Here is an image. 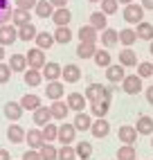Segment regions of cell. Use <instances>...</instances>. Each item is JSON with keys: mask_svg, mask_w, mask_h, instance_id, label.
Instances as JSON below:
<instances>
[{"mask_svg": "<svg viewBox=\"0 0 153 160\" xmlns=\"http://www.w3.org/2000/svg\"><path fill=\"white\" fill-rule=\"evenodd\" d=\"M65 102H68L70 111H74V113H79V111H86V104H88L86 95H81V92H70Z\"/></svg>", "mask_w": 153, "mask_h": 160, "instance_id": "obj_14", "label": "cell"}, {"mask_svg": "<svg viewBox=\"0 0 153 160\" xmlns=\"http://www.w3.org/2000/svg\"><path fill=\"white\" fill-rule=\"evenodd\" d=\"M151 149H153V138H151Z\"/></svg>", "mask_w": 153, "mask_h": 160, "instance_id": "obj_58", "label": "cell"}, {"mask_svg": "<svg viewBox=\"0 0 153 160\" xmlns=\"http://www.w3.org/2000/svg\"><path fill=\"white\" fill-rule=\"evenodd\" d=\"M119 5H131V2H135V0H117Z\"/></svg>", "mask_w": 153, "mask_h": 160, "instance_id": "obj_54", "label": "cell"}, {"mask_svg": "<svg viewBox=\"0 0 153 160\" xmlns=\"http://www.w3.org/2000/svg\"><path fill=\"white\" fill-rule=\"evenodd\" d=\"M54 43H57V41H54V34H50V32H38L36 38H34V45L41 48V50H45V52H47Z\"/></svg>", "mask_w": 153, "mask_h": 160, "instance_id": "obj_27", "label": "cell"}, {"mask_svg": "<svg viewBox=\"0 0 153 160\" xmlns=\"http://www.w3.org/2000/svg\"><path fill=\"white\" fill-rule=\"evenodd\" d=\"M88 2H101V0H88Z\"/></svg>", "mask_w": 153, "mask_h": 160, "instance_id": "obj_57", "label": "cell"}, {"mask_svg": "<svg viewBox=\"0 0 153 160\" xmlns=\"http://www.w3.org/2000/svg\"><path fill=\"white\" fill-rule=\"evenodd\" d=\"M149 52H151V57H153V41H151V45H149Z\"/></svg>", "mask_w": 153, "mask_h": 160, "instance_id": "obj_56", "label": "cell"}, {"mask_svg": "<svg viewBox=\"0 0 153 160\" xmlns=\"http://www.w3.org/2000/svg\"><path fill=\"white\" fill-rule=\"evenodd\" d=\"M59 160H79V158H76L74 147H70V144H61V149H59Z\"/></svg>", "mask_w": 153, "mask_h": 160, "instance_id": "obj_44", "label": "cell"}, {"mask_svg": "<svg viewBox=\"0 0 153 160\" xmlns=\"http://www.w3.org/2000/svg\"><path fill=\"white\" fill-rule=\"evenodd\" d=\"M54 7L50 0H36V7H34V14L38 16V18H52V14H54Z\"/></svg>", "mask_w": 153, "mask_h": 160, "instance_id": "obj_25", "label": "cell"}, {"mask_svg": "<svg viewBox=\"0 0 153 160\" xmlns=\"http://www.w3.org/2000/svg\"><path fill=\"white\" fill-rule=\"evenodd\" d=\"M135 34H137V38L140 41H153V25L151 23H146V20H142V23H137L135 25Z\"/></svg>", "mask_w": 153, "mask_h": 160, "instance_id": "obj_31", "label": "cell"}, {"mask_svg": "<svg viewBox=\"0 0 153 160\" xmlns=\"http://www.w3.org/2000/svg\"><path fill=\"white\" fill-rule=\"evenodd\" d=\"M61 66H59V63L57 61H47L45 63V68H43L41 72H43V79H45V81H57V79H61Z\"/></svg>", "mask_w": 153, "mask_h": 160, "instance_id": "obj_13", "label": "cell"}, {"mask_svg": "<svg viewBox=\"0 0 153 160\" xmlns=\"http://www.w3.org/2000/svg\"><path fill=\"white\" fill-rule=\"evenodd\" d=\"M137 77H142V79H149V77H153V63L140 61V63H137Z\"/></svg>", "mask_w": 153, "mask_h": 160, "instance_id": "obj_45", "label": "cell"}, {"mask_svg": "<svg viewBox=\"0 0 153 160\" xmlns=\"http://www.w3.org/2000/svg\"><path fill=\"white\" fill-rule=\"evenodd\" d=\"M61 77H63V83H76L81 81V68L76 63H68V66H63Z\"/></svg>", "mask_w": 153, "mask_h": 160, "instance_id": "obj_8", "label": "cell"}, {"mask_svg": "<svg viewBox=\"0 0 153 160\" xmlns=\"http://www.w3.org/2000/svg\"><path fill=\"white\" fill-rule=\"evenodd\" d=\"M54 41H57L59 45H68L72 41V29L65 25V27H57L54 29Z\"/></svg>", "mask_w": 153, "mask_h": 160, "instance_id": "obj_35", "label": "cell"}, {"mask_svg": "<svg viewBox=\"0 0 153 160\" xmlns=\"http://www.w3.org/2000/svg\"><path fill=\"white\" fill-rule=\"evenodd\" d=\"M9 77H12V68H9V63L0 61V83H7Z\"/></svg>", "mask_w": 153, "mask_h": 160, "instance_id": "obj_47", "label": "cell"}, {"mask_svg": "<svg viewBox=\"0 0 153 160\" xmlns=\"http://www.w3.org/2000/svg\"><path fill=\"white\" fill-rule=\"evenodd\" d=\"M142 7H144L146 9V12H153V0H142V2H140Z\"/></svg>", "mask_w": 153, "mask_h": 160, "instance_id": "obj_51", "label": "cell"}, {"mask_svg": "<svg viewBox=\"0 0 153 160\" xmlns=\"http://www.w3.org/2000/svg\"><path fill=\"white\" fill-rule=\"evenodd\" d=\"M126 77V72H124V66L122 63H111V66L106 68V81H111L113 86H117V81L122 83Z\"/></svg>", "mask_w": 153, "mask_h": 160, "instance_id": "obj_5", "label": "cell"}, {"mask_svg": "<svg viewBox=\"0 0 153 160\" xmlns=\"http://www.w3.org/2000/svg\"><path fill=\"white\" fill-rule=\"evenodd\" d=\"M144 12H146V9L142 7V5L131 2V5H124L122 16H124V20H126L128 25H137V23H142V20H144Z\"/></svg>", "mask_w": 153, "mask_h": 160, "instance_id": "obj_1", "label": "cell"}, {"mask_svg": "<svg viewBox=\"0 0 153 160\" xmlns=\"http://www.w3.org/2000/svg\"><path fill=\"white\" fill-rule=\"evenodd\" d=\"M135 144H122L117 149V160H135Z\"/></svg>", "mask_w": 153, "mask_h": 160, "instance_id": "obj_42", "label": "cell"}, {"mask_svg": "<svg viewBox=\"0 0 153 160\" xmlns=\"http://www.w3.org/2000/svg\"><path fill=\"white\" fill-rule=\"evenodd\" d=\"M5 59V45H0V61Z\"/></svg>", "mask_w": 153, "mask_h": 160, "instance_id": "obj_55", "label": "cell"}, {"mask_svg": "<svg viewBox=\"0 0 153 160\" xmlns=\"http://www.w3.org/2000/svg\"><path fill=\"white\" fill-rule=\"evenodd\" d=\"M41 133H43V140H45V142H54L59 138V126L54 122H50V124H45L41 129Z\"/></svg>", "mask_w": 153, "mask_h": 160, "instance_id": "obj_41", "label": "cell"}, {"mask_svg": "<svg viewBox=\"0 0 153 160\" xmlns=\"http://www.w3.org/2000/svg\"><path fill=\"white\" fill-rule=\"evenodd\" d=\"M25 129L20 124H12V126H7V140L9 142H14V144H20V142H25Z\"/></svg>", "mask_w": 153, "mask_h": 160, "instance_id": "obj_21", "label": "cell"}, {"mask_svg": "<svg viewBox=\"0 0 153 160\" xmlns=\"http://www.w3.org/2000/svg\"><path fill=\"white\" fill-rule=\"evenodd\" d=\"M27 68H36V70H43L45 68V50H41V48H32L27 50Z\"/></svg>", "mask_w": 153, "mask_h": 160, "instance_id": "obj_2", "label": "cell"}, {"mask_svg": "<svg viewBox=\"0 0 153 160\" xmlns=\"http://www.w3.org/2000/svg\"><path fill=\"white\" fill-rule=\"evenodd\" d=\"M38 153L43 160H59V149H54L50 142H45L41 149H38Z\"/></svg>", "mask_w": 153, "mask_h": 160, "instance_id": "obj_43", "label": "cell"}, {"mask_svg": "<svg viewBox=\"0 0 153 160\" xmlns=\"http://www.w3.org/2000/svg\"><path fill=\"white\" fill-rule=\"evenodd\" d=\"M23 79H25L27 86L36 88V86H41V81H43V72L36 70V68H27V70L23 72Z\"/></svg>", "mask_w": 153, "mask_h": 160, "instance_id": "obj_28", "label": "cell"}, {"mask_svg": "<svg viewBox=\"0 0 153 160\" xmlns=\"http://www.w3.org/2000/svg\"><path fill=\"white\" fill-rule=\"evenodd\" d=\"M92 61H95V66H99V68H108V66H111V52H108L106 48L97 50L95 57H92Z\"/></svg>", "mask_w": 153, "mask_h": 160, "instance_id": "obj_40", "label": "cell"}, {"mask_svg": "<svg viewBox=\"0 0 153 160\" xmlns=\"http://www.w3.org/2000/svg\"><path fill=\"white\" fill-rule=\"evenodd\" d=\"M142 77H137V74H126L124 77V81H122V90L126 92V95H137V92H142Z\"/></svg>", "mask_w": 153, "mask_h": 160, "instance_id": "obj_3", "label": "cell"}, {"mask_svg": "<svg viewBox=\"0 0 153 160\" xmlns=\"http://www.w3.org/2000/svg\"><path fill=\"white\" fill-rule=\"evenodd\" d=\"M135 131H137L140 135H151V133H153V117L140 115L137 120H135Z\"/></svg>", "mask_w": 153, "mask_h": 160, "instance_id": "obj_19", "label": "cell"}, {"mask_svg": "<svg viewBox=\"0 0 153 160\" xmlns=\"http://www.w3.org/2000/svg\"><path fill=\"white\" fill-rule=\"evenodd\" d=\"M135 41H137V34H135V29H133V27H124V29H119V45L131 48V45H135Z\"/></svg>", "mask_w": 153, "mask_h": 160, "instance_id": "obj_33", "label": "cell"}, {"mask_svg": "<svg viewBox=\"0 0 153 160\" xmlns=\"http://www.w3.org/2000/svg\"><path fill=\"white\" fill-rule=\"evenodd\" d=\"M90 25H92L97 32H99V29H106V27H108V16L101 12V9H99V12H92V14H90Z\"/></svg>", "mask_w": 153, "mask_h": 160, "instance_id": "obj_37", "label": "cell"}, {"mask_svg": "<svg viewBox=\"0 0 153 160\" xmlns=\"http://www.w3.org/2000/svg\"><path fill=\"white\" fill-rule=\"evenodd\" d=\"M50 2L57 7V9H59V7H68V0H50Z\"/></svg>", "mask_w": 153, "mask_h": 160, "instance_id": "obj_52", "label": "cell"}, {"mask_svg": "<svg viewBox=\"0 0 153 160\" xmlns=\"http://www.w3.org/2000/svg\"><path fill=\"white\" fill-rule=\"evenodd\" d=\"M0 160H12V153L7 149H0Z\"/></svg>", "mask_w": 153, "mask_h": 160, "instance_id": "obj_53", "label": "cell"}, {"mask_svg": "<svg viewBox=\"0 0 153 160\" xmlns=\"http://www.w3.org/2000/svg\"><path fill=\"white\" fill-rule=\"evenodd\" d=\"M97 50H99L97 43H79L76 45V57L79 59H92Z\"/></svg>", "mask_w": 153, "mask_h": 160, "instance_id": "obj_36", "label": "cell"}, {"mask_svg": "<svg viewBox=\"0 0 153 160\" xmlns=\"http://www.w3.org/2000/svg\"><path fill=\"white\" fill-rule=\"evenodd\" d=\"M108 111H111V102H108V99H99V102L90 104V115L92 117H106Z\"/></svg>", "mask_w": 153, "mask_h": 160, "instance_id": "obj_30", "label": "cell"}, {"mask_svg": "<svg viewBox=\"0 0 153 160\" xmlns=\"http://www.w3.org/2000/svg\"><path fill=\"white\" fill-rule=\"evenodd\" d=\"M104 90H106V86L104 83H90L88 88H86V99H88V104H92V102H99V99H104Z\"/></svg>", "mask_w": 153, "mask_h": 160, "instance_id": "obj_18", "label": "cell"}, {"mask_svg": "<svg viewBox=\"0 0 153 160\" xmlns=\"http://www.w3.org/2000/svg\"><path fill=\"white\" fill-rule=\"evenodd\" d=\"M50 111H52V117H54V120L63 122L65 117H68V113H70V106H68V102H63V99H54L52 106H50Z\"/></svg>", "mask_w": 153, "mask_h": 160, "instance_id": "obj_10", "label": "cell"}, {"mask_svg": "<svg viewBox=\"0 0 153 160\" xmlns=\"http://www.w3.org/2000/svg\"><path fill=\"white\" fill-rule=\"evenodd\" d=\"M45 97L47 99H63V81H47V86H45Z\"/></svg>", "mask_w": 153, "mask_h": 160, "instance_id": "obj_20", "label": "cell"}, {"mask_svg": "<svg viewBox=\"0 0 153 160\" xmlns=\"http://www.w3.org/2000/svg\"><path fill=\"white\" fill-rule=\"evenodd\" d=\"M79 43H97V29L88 23V25H83L79 27Z\"/></svg>", "mask_w": 153, "mask_h": 160, "instance_id": "obj_26", "label": "cell"}, {"mask_svg": "<svg viewBox=\"0 0 153 160\" xmlns=\"http://www.w3.org/2000/svg\"><path fill=\"white\" fill-rule=\"evenodd\" d=\"M20 160H43V158H41V153H38V149H27Z\"/></svg>", "mask_w": 153, "mask_h": 160, "instance_id": "obj_48", "label": "cell"}, {"mask_svg": "<svg viewBox=\"0 0 153 160\" xmlns=\"http://www.w3.org/2000/svg\"><path fill=\"white\" fill-rule=\"evenodd\" d=\"M25 142H27L29 149H41L43 144H45V140H43V133H41L38 126H36V129H29V131L25 133Z\"/></svg>", "mask_w": 153, "mask_h": 160, "instance_id": "obj_15", "label": "cell"}, {"mask_svg": "<svg viewBox=\"0 0 153 160\" xmlns=\"http://www.w3.org/2000/svg\"><path fill=\"white\" fill-rule=\"evenodd\" d=\"M99 7H101V12H104L106 16H113V14H117L119 2H117V0H101Z\"/></svg>", "mask_w": 153, "mask_h": 160, "instance_id": "obj_46", "label": "cell"}, {"mask_svg": "<svg viewBox=\"0 0 153 160\" xmlns=\"http://www.w3.org/2000/svg\"><path fill=\"white\" fill-rule=\"evenodd\" d=\"M74 151H76V158H79V160H88L92 156V144L88 140H81V142H76Z\"/></svg>", "mask_w": 153, "mask_h": 160, "instance_id": "obj_39", "label": "cell"}, {"mask_svg": "<svg viewBox=\"0 0 153 160\" xmlns=\"http://www.w3.org/2000/svg\"><path fill=\"white\" fill-rule=\"evenodd\" d=\"M119 63H122L124 68H131V66H137V54H135V50H131V48H122L119 50Z\"/></svg>", "mask_w": 153, "mask_h": 160, "instance_id": "obj_22", "label": "cell"}, {"mask_svg": "<svg viewBox=\"0 0 153 160\" xmlns=\"http://www.w3.org/2000/svg\"><path fill=\"white\" fill-rule=\"evenodd\" d=\"M9 68H12V72H25L27 70V57L25 54H12L9 57Z\"/></svg>", "mask_w": 153, "mask_h": 160, "instance_id": "obj_34", "label": "cell"}, {"mask_svg": "<svg viewBox=\"0 0 153 160\" xmlns=\"http://www.w3.org/2000/svg\"><path fill=\"white\" fill-rule=\"evenodd\" d=\"M74 138H76V129H74V124L61 122V124H59V138H57V140H59L61 144H72V142H74Z\"/></svg>", "mask_w": 153, "mask_h": 160, "instance_id": "obj_6", "label": "cell"}, {"mask_svg": "<svg viewBox=\"0 0 153 160\" xmlns=\"http://www.w3.org/2000/svg\"><path fill=\"white\" fill-rule=\"evenodd\" d=\"M90 133L97 138V140H101V138H106L108 133H111V124H108L106 117H95L92 126H90Z\"/></svg>", "mask_w": 153, "mask_h": 160, "instance_id": "obj_7", "label": "cell"}, {"mask_svg": "<svg viewBox=\"0 0 153 160\" xmlns=\"http://www.w3.org/2000/svg\"><path fill=\"white\" fill-rule=\"evenodd\" d=\"M137 131H135V126H131V124H124V126H119L117 129V138H119V142L122 144H135L137 140Z\"/></svg>", "mask_w": 153, "mask_h": 160, "instance_id": "obj_9", "label": "cell"}, {"mask_svg": "<svg viewBox=\"0 0 153 160\" xmlns=\"http://www.w3.org/2000/svg\"><path fill=\"white\" fill-rule=\"evenodd\" d=\"M14 16V9L9 5V0H0V25H9Z\"/></svg>", "mask_w": 153, "mask_h": 160, "instance_id": "obj_38", "label": "cell"}, {"mask_svg": "<svg viewBox=\"0 0 153 160\" xmlns=\"http://www.w3.org/2000/svg\"><path fill=\"white\" fill-rule=\"evenodd\" d=\"M18 41V27L16 25H0V45H14Z\"/></svg>", "mask_w": 153, "mask_h": 160, "instance_id": "obj_4", "label": "cell"}, {"mask_svg": "<svg viewBox=\"0 0 153 160\" xmlns=\"http://www.w3.org/2000/svg\"><path fill=\"white\" fill-rule=\"evenodd\" d=\"M5 117L12 122H18L20 117H23V106H20V102H7L5 104Z\"/></svg>", "mask_w": 153, "mask_h": 160, "instance_id": "obj_23", "label": "cell"}, {"mask_svg": "<svg viewBox=\"0 0 153 160\" xmlns=\"http://www.w3.org/2000/svg\"><path fill=\"white\" fill-rule=\"evenodd\" d=\"M144 95H146V102H149V104L153 106V86H149V88L144 90Z\"/></svg>", "mask_w": 153, "mask_h": 160, "instance_id": "obj_50", "label": "cell"}, {"mask_svg": "<svg viewBox=\"0 0 153 160\" xmlns=\"http://www.w3.org/2000/svg\"><path fill=\"white\" fill-rule=\"evenodd\" d=\"M72 124H74L76 131H90V126H92V115H88L86 111H79V113L74 115Z\"/></svg>", "mask_w": 153, "mask_h": 160, "instance_id": "obj_17", "label": "cell"}, {"mask_svg": "<svg viewBox=\"0 0 153 160\" xmlns=\"http://www.w3.org/2000/svg\"><path fill=\"white\" fill-rule=\"evenodd\" d=\"M27 23H32V12H29V9L16 7V9H14V16H12V25L23 27V25H27Z\"/></svg>", "mask_w": 153, "mask_h": 160, "instance_id": "obj_24", "label": "cell"}, {"mask_svg": "<svg viewBox=\"0 0 153 160\" xmlns=\"http://www.w3.org/2000/svg\"><path fill=\"white\" fill-rule=\"evenodd\" d=\"M52 20H54L57 27H65V25H70V20H72V12L68 7H59V9H54Z\"/></svg>", "mask_w": 153, "mask_h": 160, "instance_id": "obj_12", "label": "cell"}, {"mask_svg": "<svg viewBox=\"0 0 153 160\" xmlns=\"http://www.w3.org/2000/svg\"><path fill=\"white\" fill-rule=\"evenodd\" d=\"M14 2H16V7H20V9H29V12L36 7V0H14Z\"/></svg>", "mask_w": 153, "mask_h": 160, "instance_id": "obj_49", "label": "cell"}, {"mask_svg": "<svg viewBox=\"0 0 153 160\" xmlns=\"http://www.w3.org/2000/svg\"><path fill=\"white\" fill-rule=\"evenodd\" d=\"M32 120H34V124L38 126V129H43V126L50 124L54 117H52V111L47 108V106H38V108L34 111V117H32Z\"/></svg>", "mask_w": 153, "mask_h": 160, "instance_id": "obj_11", "label": "cell"}, {"mask_svg": "<svg viewBox=\"0 0 153 160\" xmlns=\"http://www.w3.org/2000/svg\"><path fill=\"white\" fill-rule=\"evenodd\" d=\"M117 43H119V32H117V29H113V27L101 29V45H104L106 50L115 48Z\"/></svg>", "mask_w": 153, "mask_h": 160, "instance_id": "obj_16", "label": "cell"}, {"mask_svg": "<svg viewBox=\"0 0 153 160\" xmlns=\"http://www.w3.org/2000/svg\"><path fill=\"white\" fill-rule=\"evenodd\" d=\"M36 34H38V29L32 25V23L18 27V41H23V43H32V41L36 38Z\"/></svg>", "mask_w": 153, "mask_h": 160, "instance_id": "obj_32", "label": "cell"}, {"mask_svg": "<svg viewBox=\"0 0 153 160\" xmlns=\"http://www.w3.org/2000/svg\"><path fill=\"white\" fill-rule=\"evenodd\" d=\"M20 106H23V111H32V113H34L38 106H43V104H41L38 95L29 92V95H23V97H20Z\"/></svg>", "mask_w": 153, "mask_h": 160, "instance_id": "obj_29", "label": "cell"}]
</instances>
